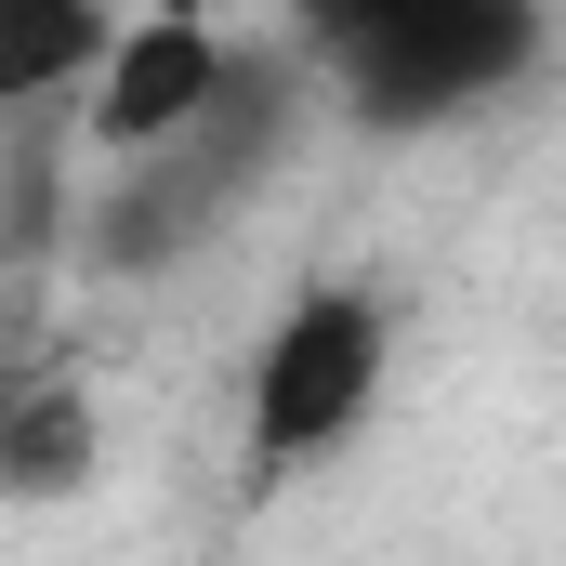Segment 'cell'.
I'll use <instances>...</instances> for the list:
<instances>
[{
    "label": "cell",
    "mask_w": 566,
    "mask_h": 566,
    "mask_svg": "<svg viewBox=\"0 0 566 566\" xmlns=\"http://www.w3.org/2000/svg\"><path fill=\"white\" fill-rule=\"evenodd\" d=\"M303 93H316V80H303V40H290V53H224L211 106L171 145L106 158V185L80 198V264H93V277H171L185 251H211V238L277 185V158L303 145Z\"/></svg>",
    "instance_id": "1"
},
{
    "label": "cell",
    "mask_w": 566,
    "mask_h": 566,
    "mask_svg": "<svg viewBox=\"0 0 566 566\" xmlns=\"http://www.w3.org/2000/svg\"><path fill=\"white\" fill-rule=\"evenodd\" d=\"M382 382H396V290L303 277L277 303V329H264V356H251V461H238V488L264 501L290 474H316L329 448H356Z\"/></svg>",
    "instance_id": "2"
},
{
    "label": "cell",
    "mask_w": 566,
    "mask_h": 566,
    "mask_svg": "<svg viewBox=\"0 0 566 566\" xmlns=\"http://www.w3.org/2000/svg\"><path fill=\"white\" fill-rule=\"evenodd\" d=\"M527 66H541V0H434L409 27L329 53L343 106H356L369 133H434V119H461V106H501Z\"/></svg>",
    "instance_id": "3"
},
{
    "label": "cell",
    "mask_w": 566,
    "mask_h": 566,
    "mask_svg": "<svg viewBox=\"0 0 566 566\" xmlns=\"http://www.w3.org/2000/svg\"><path fill=\"white\" fill-rule=\"evenodd\" d=\"M224 27L211 13H145L106 40V66H93V106H80V133L93 158H145V145H171L198 106H211V80H224Z\"/></svg>",
    "instance_id": "4"
},
{
    "label": "cell",
    "mask_w": 566,
    "mask_h": 566,
    "mask_svg": "<svg viewBox=\"0 0 566 566\" xmlns=\"http://www.w3.org/2000/svg\"><path fill=\"white\" fill-rule=\"evenodd\" d=\"M106 461V422H93V382L40 369V382H0V501H80Z\"/></svg>",
    "instance_id": "5"
},
{
    "label": "cell",
    "mask_w": 566,
    "mask_h": 566,
    "mask_svg": "<svg viewBox=\"0 0 566 566\" xmlns=\"http://www.w3.org/2000/svg\"><path fill=\"white\" fill-rule=\"evenodd\" d=\"M106 40H119L106 0H0V119L13 106H66L106 66Z\"/></svg>",
    "instance_id": "6"
},
{
    "label": "cell",
    "mask_w": 566,
    "mask_h": 566,
    "mask_svg": "<svg viewBox=\"0 0 566 566\" xmlns=\"http://www.w3.org/2000/svg\"><path fill=\"white\" fill-rule=\"evenodd\" d=\"M53 238H66V133H53V106H13L0 119V290Z\"/></svg>",
    "instance_id": "7"
},
{
    "label": "cell",
    "mask_w": 566,
    "mask_h": 566,
    "mask_svg": "<svg viewBox=\"0 0 566 566\" xmlns=\"http://www.w3.org/2000/svg\"><path fill=\"white\" fill-rule=\"evenodd\" d=\"M409 13H434V0H343V40H329V53H356V40H382V27H409ZM329 53H316V66H329Z\"/></svg>",
    "instance_id": "8"
},
{
    "label": "cell",
    "mask_w": 566,
    "mask_h": 566,
    "mask_svg": "<svg viewBox=\"0 0 566 566\" xmlns=\"http://www.w3.org/2000/svg\"><path fill=\"white\" fill-rule=\"evenodd\" d=\"M290 40H303V53H329V40H343V0H290Z\"/></svg>",
    "instance_id": "9"
}]
</instances>
